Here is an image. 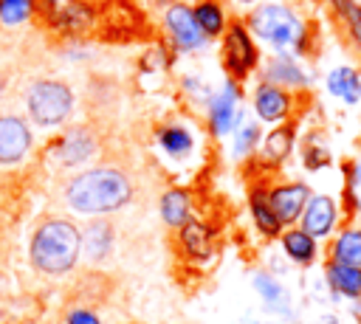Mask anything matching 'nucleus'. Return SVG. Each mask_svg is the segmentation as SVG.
<instances>
[{"label": "nucleus", "instance_id": "nucleus-7", "mask_svg": "<svg viewBox=\"0 0 361 324\" xmlns=\"http://www.w3.org/2000/svg\"><path fill=\"white\" fill-rule=\"evenodd\" d=\"M243 110H240V87L234 79H226L223 87L209 101V127L214 135H228L234 127H240Z\"/></svg>", "mask_w": 361, "mask_h": 324}, {"label": "nucleus", "instance_id": "nucleus-12", "mask_svg": "<svg viewBox=\"0 0 361 324\" xmlns=\"http://www.w3.org/2000/svg\"><path fill=\"white\" fill-rule=\"evenodd\" d=\"M93 152H96V138L90 135L87 127H73L54 144V158L62 166H79V163L90 161Z\"/></svg>", "mask_w": 361, "mask_h": 324}, {"label": "nucleus", "instance_id": "nucleus-4", "mask_svg": "<svg viewBox=\"0 0 361 324\" xmlns=\"http://www.w3.org/2000/svg\"><path fill=\"white\" fill-rule=\"evenodd\" d=\"M25 110L37 127H59L73 110V90L59 79H39L25 93Z\"/></svg>", "mask_w": 361, "mask_h": 324}, {"label": "nucleus", "instance_id": "nucleus-31", "mask_svg": "<svg viewBox=\"0 0 361 324\" xmlns=\"http://www.w3.org/2000/svg\"><path fill=\"white\" fill-rule=\"evenodd\" d=\"M347 197L361 211V161H355L353 166H347Z\"/></svg>", "mask_w": 361, "mask_h": 324}, {"label": "nucleus", "instance_id": "nucleus-9", "mask_svg": "<svg viewBox=\"0 0 361 324\" xmlns=\"http://www.w3.org/2000/svg\"><path fill=\"white\" fill-rule=\"evenodd\" d=\"M34 135L20 116H0V166H17L31 152Z\"/></svg>", "mask_w": 361, "mask_h": 324}, {"label": "nucleus", "instance_id": "nucleus-25", "mask_svg": "<svg viewBox=\"0 0 361 324\" xmlns=\"http://www.w3.org/2000/svg\"><path fill=\"white\" fill-rule=\"evenodd\" d=\"M282 248H285V254H288L293 262H299V265H310L313 256H316V239H313L310 234H305L302 228L285 231V234H282Z\"/></svg>", "mask_w": 361, "mask_h": 324}, {"label": "nucleus", "instance_id": "nucleus-13", "mask_svg": "<svg viewBox=\"0 0 361 324\" xmlns=\"http://www.w3.org/2000/svg\"><path fill=\"white\" fill-rule=\"evenodd\" d=\"M178 242L183 248V254L189 259H197V262H206L212 254H214V234L206 223L189 217L180 228H178Z\"/></svg>", "mask_w": 361, "mask_h": 324}, {"label": "nucleus", "instance_id": "nucleus-15", "mask_svg": "<svg viewBox=\"0 0 361 324\" xmlns=\"http://www.w3.org/2000/svg\"><path fill=\"white\" fill-rule=\"evenodd\" d=\"M251 285H254L259 301H262L271 313H282V316H288V318L293 316V310H290V296H288V290L282 287V282H279L276 276H271L268 270H257V273L251 276Z\"/></svg>", "mask_w": 361, "mask_h": 324}, {"label": "nucleus", "instance_id": "nucleus-6", "mask_svg": "<svg viewBox=\"0 0 361 324\" xmlns=\"http://www.w3.org/2000/svg\"><path fill=\"white\" fill-rule=\"evenodd\" d=\"M223 65L231 73V79H243L257 68V45L245 25L234 23L226 28L223 39Z\"/></svg>", "mask_w": 361, "mask_h": 324}, {"label": "nucleus", "instance_id": "nucleus-32", "mask_svg": "<svg viewBox=\"0 0 361 324\" xmlns=\"http://www.w3.org/2000/svg\"><path fill=\"white\" fill-rule=\"evenodd\" d=\"M65 321H68V324H102L99 316H96L93 310H85V307H73V310H68Z\"/></svg>", "mask_w": 361, "mask_h": 324}, {"label": "nucleus", "instance_id": "nucleus-14", "mask_svg": "<svg viewBox=\"0 0 361 324\" xmlns=\"http://www.w3.org/2000/svg\"><path fill=\"white\" fill-rule=\"evenodd\" d=\"M254 113L259 116V121H282L290 113V93L276 87V85H259L254 93Z\"/></svg>", "mask_w": 361, "mask_h": 324}, {"label": "nucleus", "instance_id": "nucleus-23", "mask_svg": "<svg viewBox=\"0 0 361 324\" xmlns=\"http://www.w3.org/2000/svg\"><path fill=\"white\" fill-rule=\"evenodd\" d=\"M158 144H161V149H164L169 158H183V155L192 152L195 138H192V132H189L186 127H180V124H166V127L158 130Z\"/></svg>", "mask_w": 361, "mask_h": 324}, {"label": "nucleus", "instance_id": "nucleus-20", "mask_svg": "<svg viewBox=\"0 0 361 324\" xmlns=\"http://www.w3.org/2000/svg\"><path fill=\"white\" fill-rule=\"evenodd\" d=\"M113 248V228L110 223L104 220H96L90 223L85 231H82V251L87 254L90 262H102Z\"/></svg>", "mask_w": 361, "mask_h": 324}, {"label": "nucleus", "instance_id": "nucleus-35", "mask_svg": "<svg viewBox=\"0 0 361 324\" xmlns=\"http://www.w3.org/2000/svg\"><path fill=\"white\" fill-rule=\"evenodd\" d=\"M158 3H169V0H158Z\"/></svg>", "mask_w": 361, "mask_h": 324}, {"label": "nucleus", "instance_id": "nucleus-30", "mask_svg": "<svg viewBox=\"0 0 361 324\" xmlns=\"http://www.w3.org/2000/svg\"><path fill=\"white\" fill-rule=\"evenodd\" d=\"M333 3H336V8H338L341 20H344L347 28H350V37H353L355 45L361 48V3H355V0H333Z\"/></svg>", "mask_w": 361, "mask_h": 324}, {"label": "nucleus", "instance_id": "nucleus-27", "mask_svg": "<svg viewBox=\"0 0 361 324\" xmlns=\"http://www.w3.org/2000/svg\"><path fill=\"white\" fill-rule=\"evenodd\" d=\"M302 163L307 166V169H324L327 163H330V149H327V144H322V138L313 132L307 141H305V147H302Z\"/></svg>", "mask_w": 361, "mask_h": 324}, {"label": "nucleus", "instance_id": "nucleus-18", "mask_svg": "<svg viewBox=\"0 0 361 324\" xmlns=\"http://www.w3.org/2000/svg\"><path fill=\"white\" fill-rule=\"evenodd\" d=\"M324 276H327V285L333 287V293H338L344 299H353V301L361 299V268L341 265V262L330 259L324 265Z\"/></svg>", "mask_w": 361, "mask_h": 324}, {"label": "nucleus", "instance_id": "nucleus-36", "mask_svg": "<svg viewBox=\"0 0 361 324\" xmlns=\"http://www.w3.org/2000/svg\"><path fill=\"white\" fill-rule=\"evenodd\" d=\"M243 3H251V0H243Z\"/></svg>", "mask_w": 361, "mask_h": 324}, {"label": "nucleus", "instance_id": "nucleus-1", "mask_svg": "<svg viewBox=\"0 0 361 324\" xmlns=\"http://www.w3.org/2000/svg\"><path fill=\"white\" fill-rule=\"evenodd\" d=\"M133 197L130 177L116 166H96L79 172L65 186V203L76 214H110Z\"/></svg>", "mask_w": 361, "mask_h": 324}, {"label": "nucleus", "instance_id": "nucleus-10", "mask_svg": "<svg viewBox=\"0 0 361 324\" xmlns=\"http://www.w3.org/2000/svg\"><path fill=\"white\" fill-rule=\"evenodd\" d=\"M310 200V186L307 183H282V186H274L268 192V203L276 214V220L282 225H290L302 217L305 206Z\"/></svg>", "mask_w": 361, "mask_h": 324}, {"label": "nucleus", "instance_id": "nucleus-5", "mask_svg": "<svg viewBox=\"0 0 361 324\" xmlns=\"http://www.w3.org/2000/svg\"><path fill=\"white\" fill-rule=\"evenodd\" d=\"M34 8H39L48 25L68 34H82L93 23V11L82 0H34Z\"/></svg>", "mask_w": 361, "mask_h": 324}, {"label": "nucleus", "instance_id": "nucleus-26", "mask_svg": "<svg viewBox=\"0 0 361 324\" xmlns=\"http://www.w3.org/2000/svg\"><path fill=\"white\" fill-rule=\"evenodd\" d=\"M333 262L361 268V228H344L333 242Z\"/></svg>", "mask_w": 361, "mask_h": 324}, {"label": "nucleus", "instance_id": "nucleus-17", "mask_svg": "<svg viewBox=\"0 0 361 324\" xmlns=\"http://www.w3.org/2000/svg\"><path fill=\"white\" fill-rule=\"evenodd\" d=\"M327 93L341 99L344 104H358L361 101V73L350 65H338L327 73Z\"/></svg>", "mask_w": 361, "mask_h": 324}, {"label": "nucleus", "instance_id": "nucleus-24", "mask_svg": "<svg viewBox=\"0 0 361 324\" xmlns=\"http://www.w3.org/2000/svg\"><path fill=\"white\" fill-rule=\"evenodd\" d=\"M192 14H195V20H197V25H200V31H203L206 39H209V37H220V34L226 31V14H223V6H220V3H214V0H200V3L192 8Z\"/></svg>", "mask_w": 361, "mask_h": 324}, {"label": "nucleus", "instance_id": "nucleus-21", "mask_svg": "<svg viewBox=\"0 0 361 324\" xmlns=\"http://www.w3.org/2000/svg\"><path fill=\"white\" fill-rule=\"evenodd\" d=\"M248 208H251V217L257 223V228L265 234V237H276L282 231V223L276 220L271 203H268V192L262 186H254L251 194H248Z\"/></svg>", "mask_w": 361, "mask_h": 324}, {"label": "nucleus", "instance_id": "nucleus-2", "mask_svg": "<svg viewBox=\"0 0 361 324\" xmlns=\"http://www.w3.org/2000/svg\"><path fill=\"white\" fill-rule=\"evenodd\" d=\"M82 254V234L65 217H51L37 225L28 245V259L39 273L62 276L68 273Z\"/></svg>", "mask_w": 361, "mask_h": 324}, {"label": "nucleus", "instance_id": "nucleus-19", "mask_svg": "<svg viewBox=\"0 0 361 324\" xmlns=\"http://www.w3.org/2000/svg\"><path fill=\"white\" fill-rule=\"evenodd\" d=\"M158 208H161V220H164L166 225L180 228V225L192 217V197H189L186 189H166V192L161 194Z\"/></svg>", "mask_w": 361, "mask_h": 324}, {"label": "nucleus", "instance_id": "nucleus-3", "mask_svg": "<svg viewBox=\"0 0 361 324\" xmlns=\"http://www.w3.org/2000/svg\"><path fill=\"white\" fill-rule=\"evenodd\" d=\"M248 25L274 48H305V20L282 3H262L254 8Z\"/></svg>", "mask_w": 361, "mask_h": 324}, {"label": "nucleus", "instance_id": "nucleus-8", "mask_svg": "<svg viewBox=\"0 0 361 324\" xmlns=\"http://www.w3.org/2000/svg\"><path fill=\"white\" fill-rule=\"evenodd\" d=\"M164 25H166L172 42L183 51H200L206 45V37L192 14V6H186V3H169L164 11Z\"/></svg>", "mask_w": 361, "mask_h": 324}, {"label": "nucleus", "instance_id": "nucleus-11", "mask_svg": "<svg viewBox=\"0 0 361 324\" xmlns=\"http://www.w3.org/2000/svg\"><path fill=\"white\" fill-rule=\"evenodd\" d=\"M336 220H338V208H336V200L330 194H310V200L299 217L302 231L310 234L313 239L327 237L336 228Z\"/></svg>", "mask_w": 361, "mask_h": 324}, {"label": "nucleus", "instance_id": "nucleus-29", "mask_svg": "<svg viewBox=\"0 0 361 324\" xmlns=\"http://www.w3.org/2000/svg\"><path fill=\"white\" fill-rule=\"evenodd\" d=\"M257 144H259V124H254V121L240 124L237 132H234V158L251 155Z\"/></svg>", "mask_w": 361, "mask_h": 324}, {"label": "nucleus", "instance_id": "nucleus-34", "mask_svg": "<svg viewBox=\"0 0 361 324\" xmlns=\"http://www.w3.org/2000/svg\"><path fill=\"white\" fill-rule=\"evenodd\" d=\"M0 93H3V79H0Z\"/></svg>", "mask_w": 361, "mask_h": 324}, {"label": "nucleus", "instance_id": "nucleus-28", "mask_svg": "<svg viewBox=\"0 0 361 324\" xmlns=\"http://www.w3.org/2000/svg\"><path fill=\"white\" fill-rule=\"evenodd\" d=\"M34 11V0H0V23L23 25Z\"/></svg>", "mask_w": 361, "mask_h": 324}, {"label": "nucleus", "instance_id": "nucleus-22", "mask_svg": "<svg viewBox=\"0 0 361 324\" xmlns=\"http://www.w3.org/2000/svg\"><path fill=\"white\" fill-rule=\"evenodd\" d=\"M293 141H296V132H293L290 124H282V127L271 130V132L265 135V141H262V161H268V163H282V161L290 155Z\"/></svg>", "mask_w": 361, "mask_h": 324}, {"label": "nucleus", "instance_id": "nucleus-16", "mask_svg": "<svg viewBox=\"0 0 361 324\" xmlns=\"http://www.w3.org/2000/svg\"><path fill=\"white\" fill-rule=\"evenodd\" d=\"M265 79L268 85H276V87H305L307 85V73L302 70V65L288 56V54H276L265 62Z\"/></svg>", "mask_w": 361, "mask_h": 324}, {"label": "nucleus", "instance_id": "nucleus-33", "mask_svg": "<svg viewBox=\"0 0 361 324\" xmlns=\"http://www.w3.org/2000/svg\"><path fill=\"white\" fill-rule=\"evenodd\" d=\"M316 324H338V318H336L333 313H327V316H322V318H319Z\"/></svg>", "mask_w": 361, "mask_h": 324}]
</instances>
